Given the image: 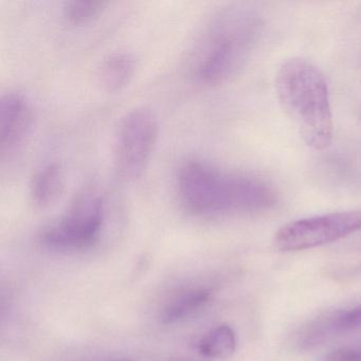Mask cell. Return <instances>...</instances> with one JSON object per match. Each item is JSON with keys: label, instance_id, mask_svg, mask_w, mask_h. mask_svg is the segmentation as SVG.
Masks as SVG:
<instances>
[{"label": "cell", "instance_id": "15", "mask_svg": "<svg viewBox=\"0 0 361 361\" xmlns=\"http://www.w3.org/2000/svg\"><path fill=\"white\" fill-rule=\"evenodd\" d=\"M109 361H133V360H130V359H116V360H109Z\"/></svg>", "mask_w": 361, "mask_h": 361}, {"label": "cell", "instance_id": "3", "mask_svg": "<svg viewBox=\"0 0 361 361\" xmlns=\"http://www.w3.org/2000/svg\"><path fill=\"white\" fill-rule=\"evenodd\" d=\"M279 103L307 147L324 151L333 142L334 120L329 85L322 71L310 61L293 58L276 77Z\"/></svg>", "mask_w": 361, "mask_h": 361}, {"label": "cell", "instance_id": "6", "mask_svg": "<svg viewBox=\"0 0 361 361\" xmlns=\"http://www.w3.org/2000/svg\"><path fill=\"white\" fill-rule=\"evenodd\" d=\"M104 221L103 198L96 191L87 190L60 221L44 230L42 240L52 248H85L98 240Z\"/></svg>", "mask_w": 361, "mask_h": 361}, {"label": "cell", "instance_id": "12", "mask_svg": "<svg viewBox=\"0 0 361 361\" xmlns=\"http://www.w3.org/2000/svg\"><path fill=\"white\" fill-rule=\"evenodd\" d=\"M106 4L97 0H73L64 6V16L71 24L84 25L96 20Z\"/></svg>", "mask_w": 361, "mask_h": 361}, {"label": "cell", "instance_id": "1", "mask_svg": "<svg viewBox=\"0 0 361 361\" xmlns=\"http://www.w3.org/2000/svg\"><path fill=\"white\" fill-rule=\"evenodd\" d=\"M177 191L183 207L200 216L250 214L268 210L276 202V192L261 178L200 160L180 166Z\"/></svg>", "mask_w": 361, "mask_h": 361}, {"label": "cell", "instance_id": "14", "mask_svg": "<svg viewBox=\"0 0 361 361\" xmlns=\"http://www.w3.org/2000/svg\"><path fill=\"white\" fill-rule=\"evenodd\" d=\"M321 361H361V345L333 350L325 355Z\"/></svg>", "mask_w": 361, "mask_h": 361}, {"label": "cell", "instance_id": "4", "mask_svg": "<svg viewBox=\"0 0 361 361\" xmlns=\"http://www.w3.org/2000/svg\"><path fill=\"white\" fill-rule=\"evenodd\" d=\"M158 132L157 118L147 107L133 109L122 118L114 145V166L120 178L133 181L143 174L155 149Z\"/></svg>", "mask_w": 361, "mask_h": 361}, {"label": "cell", "instance_id": "5", "mask_svg": "<svg viewBox=\"0 0 361 361\" xmlns=\"http://www.w3.org/2000/svg\"><path fill=\"white\" fill-rule=\"evenodd\" d=\"M361 230V210L327 213L285 224L274 235L283 252L306 250L342 240Z\"/></svg>", "mask_w": 361, "mask_h": 361}, {"label": "cell", "instance_id": "8", "mask_svg": "<svg viewBox=\"0 0 361 361\" xmlns=\"http://www.w3.org/2000/svg\"><path fill=\"white\" fill-rule=\"evenodd\" d=\"M136 68V59L132 54L114 52L101 61L97 71V80L105 92H119L130 83Z\"/></svg>", "mask_w": 361, "mask_h": 361}, {"label": "cell", "instance_id": "11", "mask_svg": "<svg viewBox=\"0 0 361 361\" xmlns=\"http://www.w3.org/2000/svg\"><path fill=\"white\" fill-rule=\"evenodd\" d=\"M236 348V337L229 325H219L207 334L200 343V354L208 358H227Z\"/></svg>", "mask_w": 361, "mask_h": 361}, {"label": "cell", "instance_id": "9", "mask_svg": "<svg viewBox=\"0 0 361 361\" xmlns=\"http://www.w3.org/2000/svg\"><path fill=\"white\" fill-rule=\"evenodd\" d=\"M64 179L58 164H48L37 171L31 180L30 197L33 204L45 208L58 200L62 193Z\"/></svg>", "mask_w": 361, "mask_h": 361}, {"label": "cell", "instance_id": "13", "mask_svg": "<svg viewBox=\"0 0 361 361\" xmlns=\"http://www.w3.org/2000/svg\"><path fill=\"white\" fill-rule=\"evenodd\" d=\"M331 326L334 333H345L361 329V306H357L331 317Z\"/></svg>", "mask_w": 361, "mask_h": 361}, {"label": "cell", "instance_id": "2", "mask_svg": "<svg viewBox=\"0 0 361 361\" xmlns=\"http://www.w3.org/2000/svg\"><path fill=\"white\" fill-rule=\"evenodd\" d=\"M262 29L259 14L243 6H231L215 14L192 54V68L198 81L219 85L235 77L250 59Z\"/></svg>", "mask_w": 361, "mask_h": 361}, {"label": "cell", "instance_id": "7", "mask_svg": "<svg viewBox=\"0 0 361 361\" xmlns=\"http://www.w3.org/2000/svg\"><path fill=\"white\" fill-rule=\"evenodd\" d=\"M33 126V109L24 94L9 92L0 99V154L11 157L26 142Z\"/></svg>", "mask_w": 361, "mask_h": 361}, {"label": "cell", "instance_id": "10", "mask_svg": "<svg viewBox=\"0 0 361 361\" xmlns=\"http://www.w3.org/2000/svg\"><path fill=\"white\" fill-rule=\"evenodd\" d=\"M210 297L211 290L206 288L194 289L183 293L164 308L161 314L162 322L170 324L183 320L204 306Z\"/></svg>", "mask_w": 361, "mask_h": 361}]
</instances>
